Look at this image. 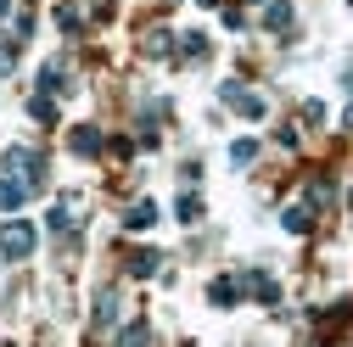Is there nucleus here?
I'll list each match as a JSON object with an SVG mask.
<instances>
[{
  "instance_id": "obj_1",
  "label": "nucleus",
  "mask_w": 353,
  "mask_h": 347,
  "mask_svg": "<svg viewBox=\"0 0 353 347\" xmlns=\"http://www.w3.org/2000/svg\"><path fill=\"white\" fill-rule=\"evenodd\" d=\"M0 252L6 257H28L34 252V224L28 219H6L0 224Z\"/></svg>"
},
{
  "instance_id": "obj_2",
  "label": "nucleus",
  "mask_w": 353,
  "mask_h": 347,
  "mask_svg": "<svg viewBox=\"0 0 353 347\" xmlns=\"http://www.w3.org/2000/svg\"><path fill=\"white\" fill-rule=\"evenodd\" d=\"M219 96H225V107H236L241 118H263V96H252V90H241L236 78H230V84H219Z\"/></svg>"
},
{
  "instance_id": "obj_3",
  "label": "nucleus",
  "mask_w": 353,
  "mask_h": 347,
  "mask_svg": "<svg viewBox=\"0 0 353 347\" xmlns=\"http://www.w3.org/2000/svg\"><path fill=\"white\" fill-rule=\"evenodd\" d=\"M62 90H68L62 62H46V67H39V96H62Z\"/></svg>"
},
{
  "instance_id": "obj_4",
  "label": "nucleus",
  "mask_w": 353,
  "mask_h": 347,
  "mask_svg": "<svg viewBox=\"0 0 353 347\" xmlns=\"http://www.w3.org/2000/svg\"><path fill=\"white\" fill-rule=\"evenodd\" d=\"M208 297H213V308H230V302L241 297V280H236V275H225V280H213V291H208Z\"/></svg>"
},
{
  "instance_id": "obj_5",
  "label": "nucleus",
  "mask_w": 353,
  "mask_h": 347,
  "mask_svg": "<svg viewBox=\"0 0 353 347\" xmlns=\"http://www.w3.org/2000/svg\"><path fill=\"white\" fill-rule=\"evenodd\" d=\"M101 146H107V140H101V129H73V151H79V157H96Z\"/></svg>"
},
{
  "instance_id": "obj_6",
  "label": "nucleus",
  "mask_w": 353,
  "mask_h": 347,
  "mask_svg": "<svg viewBox=\"0 0 353 347\" xmlns=\"http://www.w3.org/2000/svg\"><path fill=\"white\" fill-rule=\"evenodd\" d=\"M123 224H129V230H152V224H157V202H135Z\"/></svg>"
},
{
  "instance_id": "obj_7",
  "label": "nucleus",
  "mask_w": 353,
  "mask_h": 347,
  "mask_svg": "<svg viewBox=\"0 0 353 347\" xmlns=\"http://www.w3.org/2000/svg\"><path fill=\"white\" fill-rule=\"evenodd\" d=\"M281 224H286L292 235H308V224H314V213H308V207H286V213H281Z\"/></svg>"
},
{
  "instance_id": "obj_8",
  "label": "nucleus",
  "mask_w": 353,
  "mask_h": 347,
  "mask_svg": "<svg viewBox=\"0 0 353 347\" xmlns=\"http://www.w3.org/2000/svg\"><path fill=\"white\" fill-rule=\"evenodd\" d=\"M118 347H152V325H146V319H135V325L118 336Z\"/></svg>"
},
{
  "instance_id": "obj_9",
  "label": "nucleus",
  "mask_w": 353,
  "mask_h": 347,
  "mask_svg": "<svg viewBox=\"0 0 353 347\" xmlns=\"http://www.w3.org/2000/svg\"><path fill=\"white\" fill-rule=\"evenodd\" d=\"M174 213H180V224H196V219H202V202H196V196L185 191L180 202H174Z\"/></svg>"
},
{
  "instance_id": "obj_10",
  "label": "nucleus",
  "mask_w": 353,
  "mask_h": 347,
  "mask_svg": "<svg viewBox=\"0 0 353 347\" xmlns=\"http://www.w3.org/2000/svg\"><path fill=\"white\" fill-rule=\"evenodd\" d=\"M263 23H270L275 34H281V28H292V6H286V0H275V6L263 12Z\"/></svg>"
},
{
  "instance_id": "obj_11",
  "label": "nucleus",
  "mask_w": 353,
  "mask_h": 347,
  "mask_svg": "<svg viewBox=\"0 0 353 347\" xmlns=\"http://www.w3.org/2000/svg\"><path fill=\"white\" fill-rule=\"evenodd\" d=\"M180 56H191V62L208 56V34H185V39H180Z\"/></svg>"
},
{
  "instance_id": "obj_12",
  "label": "nucleus",
  "mask_w": 353,
  "mask_h": 347,
  "mask_svg": "<svg viewBox=\"0 0 353 347\" xmlns=\"http://www.w3.org/2000/svg\"><path fill=\"white\" fill-rule=\"evenodd\" d=\"M46 224H51L57 235H62V230H73V213H68V202H57V207L46 213Z\"/></svg>"
},
{
  "instance_id": "obj_13",
  "label": "nucleus",
  "mask_w": 353,
  "mask_h": 347,
  "mask_svg": "<svg viewBox=\"0 0 353 347\" xmlns=\"http://www.w3.org/2000/svg\"><path fill=\"white\" fill-rule=\"evenodd\" d=\"M157 264H163V257H157V252H135V257H129V275H152Z\"/></svg>"
},
{
  "instance_id": "obj_14",
  "label": "nucleus",
  "mask_w": 353,
  "mask_h": 347,
  "mask_svg": "<svg viewBox=\"0 0 353 347\" xmlns=\"http://www.w3.org/2000/svg\"><path fill=\"white\" fill-rule=\"evenodd\" d=\"M112 319H118V297L107 291V297L96 302V325H112Z\"/></svg>"
},
{
  "instance_id": "obj_15",
  "label": "nucleus",
  "mask_w": 353,
  "mask_h": 347,
  "mask_svg": "<svg viewBox=\"0 0 353 347\" xmlns=\"http://www.w3.org/2000/svg\"><path fill=\"white\" fill-rule=\"evenodd\" d=\"M252 157H258V140H236V146H230V162H241V168H247Z\"/></svg>"
},
{
  "instance_id": "obj_16",
  "label": "nucleus",
  "mask_w": 353,
  "mask_h": 347,
  "mask_svg": "<svg viewBox=\"0 0 353 347\" xmlns=\"http://www.w3.org/2000/svg\"><path fill=\"white\" fill-rule=\"evenodd\" d=\"M28 112H34L39 123H51V118H57V107H51V96H34V101H28Z\"/></svg>"
},
{
  "instance_id": "obj_17",
  "label": "nucleus",
  "mask_w": 353,
  "mask_h": 347,
  "mask_svg": "<svg viewBox=\"0 0 353 347\" xmlns=\"http://www.w3.org/2000/svg\"><path fill=\"white\" fill-rule=\"evenodd\" d=\"M0 17H12V0H0Z\"/></svg>"
}]
</instances>
